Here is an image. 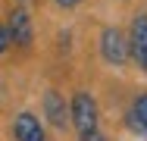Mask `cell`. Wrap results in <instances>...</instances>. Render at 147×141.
<instances>
[{
  "label": "cell",
  "mask_w": 147,
  "mask_h": 141,
  "mask_svg": "<svg viewBox=\"0 0 147 141\" xmlns=\"http://www.w3.org/2000/svg\"><path fill=\"white\" fill-rule=\"evenodd\" d=\"M100 54L113 66H125L131 60V41L122 35V28H103L100 31Z\"/></svg>",
  "instance_id": "cell-2"
},
{
  "label": "cell",
  "mask_w": 147,
  "mask_h": 141,
  "mask_svg": "<svg viewBox=\"0 0 147 141\" xmlns=\"http://www.w3.org/2000/svg\"><path fill=\"white\" fill-rule=\"evenodd\" d=\"M13 138L16 141H47V132L34 113H19L13 122Z\"/></svg>",
  "instance_id": "cell-3"
},
{
  "label": "cell",
  "mask_w": 147,
  "mask_h": 141,
  "mask_svg": "<svg viewBox=\"0 0 147 141\" xmlns=\"http://www.w3.org/2000/svg\"><path fill=\"white\" fill-rule=\"evenodd\" d=\"M44 116L50 119V125L66 129V100L59 97V91H47L44 94Z\"/></svg>",
  "instance_id": "cell-6"
},
{
  "label": "cell",
  "mask_w": 147,
  "mask_h": 141,
  "mask_svg": "<svg viewBox=\"0 0 147 141\" xmlns=\"http://www.w3.org/2000/svg\"><path fill=\"white\" fill-rule=\"evenodd\" d=\"M82 141H107L100 132H91V135H82Z\"/></svg>",
  "instance_id": "cell-10"
},
{
  "label": "cell",
  "mask_w": 147,
  "mask_h": 141,
  "mask_svg": "<svg viewBox=\"0 0 147 141\" xmlns=\"http://www.w3.org/2000/svg\"><path fill=\"white\" fill-rule=\"evenodd\" d=\"M9 38H13V44H19V47H28L31 41H34V28H31V16L25 9H13L9 13Z\"/></svg>",
  "instance_id": "cell-4"
},
{
  "label": "cell",
  "mask_w": 147,
  "mask_h": 141,
  "mask_svg": "<svg viewBox=\"0 0 147 141\" xmlns=\"http://www.w3.org/2000/svg\"><path fill=\"white\" fill-rule=\"evenodd\" d=\"M69 116H72V129L82 135H91L97 132V119H100V110H97V100L91 97L88 91H78L69 104Z\"/></svg>",
  "instance_id": "cell-1"
},
{
  "label": "cell",
  "mask_w": 147,
  "mask_h": 141,
  "mask_svg": "<svg viewBox=\"0 0 147 141\" xmlns=\"http://www.w3.org/2000/svg\"><path fill=\"white\" fill-rule=\"evenodd\" d=\"M53 3H57V6H63V9H72V6H78L82 0H53Z\"/></svg>",
  "instance_id": "cell-9"
},
{
  "label": "cell",
  "mask_w": 147,
  "mask_h": 141,
  "mask_svg": "<svg viewBox=\"0 0 147 141\" xmlns=\"http://www.w3.org/2000/svg\"><path fill=\"white\" fill-rule=\"evenodd\" d=\"M9 44H13V38H9V28L0 25V54H6L9 50Z\"/></svg>",
  "instance_id": "cell-8"
},
{
  "label": "cell",
  "mask_w": 147,
  "mask_h": 141,
  "mask_svg": "<svg viewBox=\"0 0 147 141\" xmlns=\"http://www.w3.org/2000/svg\"><path fill=\"white\" fill-rule=\"evenodd\" d=\"M131 116L141 122V129L147 132V94H138L135 104H131Z\"/></svg>",
  "instance_id": "cell-7"
},
{
  "label": "cell",
  "mask_w": 147,
  "mask_h": 141,
  "mask_svg": "<svg viewBox=\"0 0 147 141\" xmlns=\"http://www.w3.org/2000/svg\"><path fill=\"white\" fill-rule=\"evenodd\" d=\"M128 41H131V56H135V63L147 72V16H138V19L131 22Z\"/></svg>",
  "instance_id": "cell-5"
}]
</instances>
